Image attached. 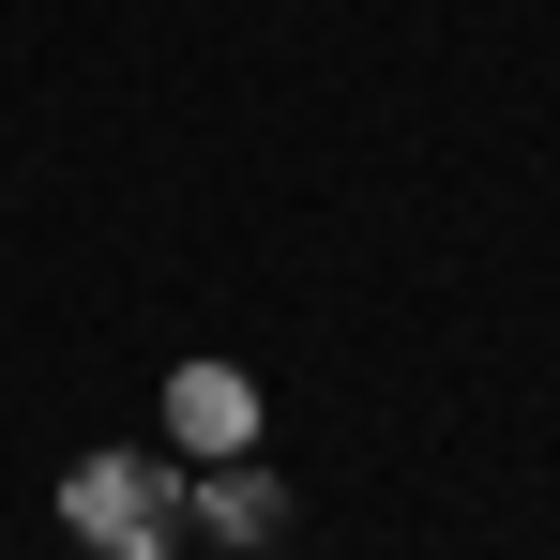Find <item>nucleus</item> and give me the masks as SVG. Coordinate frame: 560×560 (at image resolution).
Masks as SVG:
<instances>
[{
	"label": "nucleus",
	"instance_id": "1",
	"mask_svg": "<svg viewBox=\"0 0 560 560\" xmlns=\"http://www.w3.org/2000/svg\"><path fill=\"white\" fill-rule=\"evenodd\" d=\"M61 530H92V560H167V530H183V469H167V455H77Z\"/></svg>",
	"mask_w": 560,
	"mask_h": 560
},
{
	"label": "nucleus",
	"instance_id": "2",
	"mask_svg": "<svg viewBox=\"0 0 560 560\" xmlns=\"http://www.w3.org/2000/svg\"><path fill=\"white\" fill-rule=\"evenodd\" d=\"M167 440H183V455H258V394L228 364H183L167 378Z\"/></svg>",
	"mask_w": 560,
	"mask_h": 560
},
{
	"label": "nucleus",
	"instance_id": "3",
	"mask_svg": "<svg viewBox=\"0 0 560 560\" xmlns=\"http://www.w3.org/2000/svg\"><path fill=\"white\" fill-rule=\"evenodd\" d=\"M183 515L212 530V546H273V530H288V485H273L258 455H212V485H197Z\"/></svg>",
	"mask_w": 560,
	"mask_h": 560
}]
</instances>
